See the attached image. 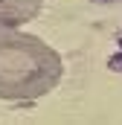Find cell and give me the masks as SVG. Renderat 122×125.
<instances>
[{"label": "cell", "instance_id": "obj_3", "mask_svg": "<svg viewBox=\"0 0 122 125\" xmlns=\"http://www.w3.org/2000/svg\"><path fill=\"white\" fill-rule=\"evenodd\" d=\"M111 70H122V55H113L111 58Z\"/></svg>", "mask_w": 122, "mask_h": 125}, {"label": "cell", "instance_id": "obj_2", "mask_svg": "<svg viewBox=\"0 0 122 125\" xmlns=\"http://www.w3.org/2000/svg\"><path fill=\"white\" fill-rule=\"evenodd\" d=\"M44 0H0V29H15L38 18Z\"/></svg>", "mask_w": 122, "mask_h": 125}, {"label": "cell", "instance_id": "obj_4", "mask_svg": "<svg viewBox=\"0 0 122 125\" xmlns=\"http://www.w3.org/2000/svg\"><path fill=\"white\" fill-rule=\"evenodd\" d=\"M119 44H122V35H119Z\"/></svg>", "mask_w": 122, "mask_h": 125}, {"label": "cell", "instance_id": "obj_1", "mask_svg": "<svg viewBox=\"0 0 122 125\" xmlns=\"http://www.w3.org/2000/svg\"><path fill=\"white\" fill-rule=\"evenodd\" d=\"M64 76L61 55L38 35L0 29V99H41Z\"/></svg>", "mask_w": 122, "mask_h": 125}]
</instances>
